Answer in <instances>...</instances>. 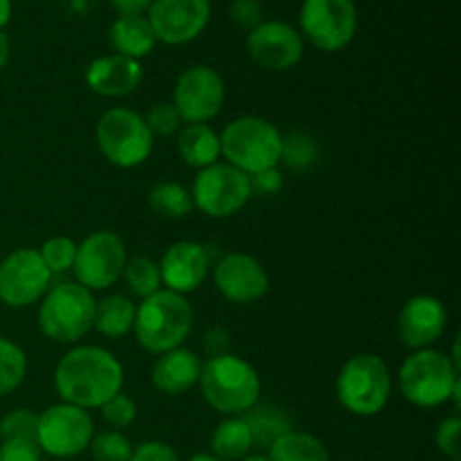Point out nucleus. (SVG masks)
I'll return each mask as SVG.
<instances>
[{
  "label": "nucleus",
  "instance_id": "obj_43",
  "mask_svg": "<svg viewBox=\"0 0 461 461\" xmlns=\"http://www.w3.org/2000/svg\"><path fill=\"white\" fill-rule=\"evenodd\" d=\"M153 0H111L117 16H144Z\"/></svg>",
  "mask_w": 461,
  "mask_h": 461
},
{
  "label": "nucleus",
  "instance_id": "obj_9",
  "mask_svg": "<svg viewBox=\"0 0 461 461\" xmlns=\"http://www.w3.org/2000/svg\"><path fill=\"white\" fill-rule=\"evenodd\" d=\"M302 39L322 52H340L358 32L354 0H304L300 9Z\"/></svg>",
  "mask_w": 461,
  "mask_h": 461
},
{
  "label": "nucleus",
  "instance_id": "obj_20",
  "mask_svg": "<svg viewBox=\"0 0 461 461\" xmlns=\"http://www.w3.org/2000/svg\"><path fill=\"white\" fill-rule=\"evenodd\" d=\"M86 81L90 90L102 97H124L142 84V66L135 59L108 54L90 63L86 70Z\"/></svg>",
  "mask_w": 461,
  "mask_h": 461
},
{
  "label": "nucleus",
  "instance_id": "obj_32",
  "mask_svg": "<svg viewBox=\"0 0 461 461\" xmlns=\"http://www.w3.org/2000/svg\"><path fill=\"white\" fill-rule=\"evenodd\" d=\"M39 435V414L27 408L12 410L0 421V441H34Z\"/></svg>",
  "mask_w": 461,
  "mask_h": 461
},
{
  "label": "nucleus",
  "instance_id": "obj_13",
  "mask_svg": "<svg viewBox=\"0 0 461 461\" xmlns=\"http://www.w3.org/2000/svg\"><path fill=\"white\" fill-rule=\"evenodd\" d=\"M52 273L34 248H18L0 261V302L12 309H25L43 300Z\"/></svg>",
  "mask_w": 461,
  "mask_h": 461
},
{
  "label": "nucleus",
  "instance_id": "obj_8",
  "mask_svg": "<svg viewBox=\"0 0 461 461\" xmlns=\"http://www.w3.org/2000/svg\"><path fill=\"white\" fill-rule=\"evenodd\" d=\"M97 147L111 165L133 169L153 151V135L147 122L131 108H111L104 113L95 129Z\"/></svg>",
  "mask_w": 461,
  "mask_h": 461
},
{
  "label": "nucleus",
  "instance_id": "obj_14",
  "mask_svg": "<svg viewBox=\"0 0 461 461\" xmlns=\"http://www.w3.org/2000/svg\"><path fill=\"white\" fill-rule=\"evenodd\" d=\"M223 102V77L214 68L192 66L176 81L174 106L185 124H205L219 115Z\"/></svg>",
  "mask_w": 461,
  "mask_h": 461
},
{
  "label": "nucleus",
  "instance_id": "obj_41",
  "mask_svg": "<svg viewBox=\"0 0 461 461\" xmlns=\"http://www.w3.org/2000/svg\"><path fill=\"white\" fill-rule=\"evenodd\" d=\"M230 347V333L223 327L207 329L203 336V349H205L207 358H216V356L228 354Z\"/></svg>",
  "mask_w": 461,
  "mask_h": 461
},
{
  "label": "nucleus",
  "instance_id": "obj_21",
  "mask_svg": "<svg viewBox=\"0 0 461 461\" xmlns=\"http://www.w3.org/2000/svg\"><path fill=\"white\" fill-rule=\"evenodd\" d=\"M201 356L196 351L178 347V349L158 356L151 369V383L162 394L180 396L196 385L198 378H201Z\"/></svg>",
  "mask_w": 461,
  "mask_h": 461
},
{
  "label": "nucleus",
  "instance_id": "obj_2",
  "mask_svg": "<svg viewBox=\"0 0 461 461\" xmlns=\"http://www.w3.org/2000/svg\"><path fill=\"white\" fill-rule=\"evenodd\" d=\"M192 322L194 311L185 295L160 288L135 309L133 331L144 351L160 356L183 347L192 333Z\"/></svg>",
  "mask_w": 461,
  "mask_h": 461
},
{
  "label": "nucleus",
  "instance_id": "obj_11",
  "mask_svg": "<svg viewBox=\"0 0 461 461\" xmlns=\"http://www.w3.org/2000/svg\"><path fill=\"white\" fill-rule=\"evenodd\" d=\"M95 426L88 410H81L70 403H57L39 414V444L41 453L50 457L70 459L88 450L93 441Z\"/></svg>",
  "mask_w": 461,
  "mask_h": 461
},
{
  "label": "nucleus",
  "instance_id": "obj_28",
  "mask_svg": "<svg viewBox=\"0 0 461 461\" xmlns=\"http://www.w3.org/2000/svg\"><path fill=\"white\" fill-rule=\"evenodd\" d=\"M149 207L162 219H183L194 210L192 192L180 183H158L149 189Z\"/></svg>",
  "mask_w": 461,
  "mask_h": 461
},
{
  "label": "nucleus",
  "instance_id": "obj_44",
  "mask_svg": "<svg viewBox=\"0 0 461 461\" xmlns=\"http://www.w3.org/2000/svg\"><path fill=\"white\" fill-rule=\"evenodd\" d=\"M9 57H12V43H9V36L0 30V68L7 66Z\"/></svg>",
  "mask_w": 461,
  "mask_h": 461
},
{
  "label": "nucleus",
  "instance_id": "obj_22",
  "mask_svg": "<svg viewBox=\"0 0 461 461\" xmlns=\"http://www.w3.org/2000/svg\"><path fill=\"white\" fill-rule=\"evenodd\" d=\"M115 54L140 61L156 48V34L149 25L147 16H117L108 32Z\"/></svg>",
  "mask_w": 461,
  "mask_h": 461
},
{
  "label": "nucleus",
  "instance_id": "obj_1",
  "mask_svg": "<svg viewBox=\"0 0 461 461\" xmlns=\"http://www.w3.org/2000/svg\"><path fill=\"white\" fill-rule=\"evenodd\" d=\"M124 385V367L102 347H75L61 356L54 369V390L63 403L81 410L102 408L108 399L120 394Z\"/></svg>",
  "mask_w": 461,
  "mask_h": 461
},
{
  "label": "nucleus",
  "instance_id": "obj_7",
  "mask_svg": "<svg viewBox=\"0 0 461 461\" xmlns=\"http://www.w3.org/2000/svg\"><path fill=\"white\" fill-rule=\"evenodd\" d=\"M392 376L385 360L374 354H358L342 365L336 378V396L356 417H374L387 405Z\"/></svg>",
  "mask_w": 461,
  "mask_h": 461
},
{
  "label": "nucleus",
  "instance_id": "obj_26",
  "mask_svg": "<svg viewBox=\"0 0 461 461\" xmlns=\"http://www.w3.org/2000/svg\"><path fill=\"white\" fill-rule=\"evenodd\" d=\"M135 309L138 306L124 295H108L102 302H97L95 309L93 329H97L106 338H120L133 329Z\"/></svg>",
  "mask_w": 461,
  "mask_h": 461
},
{
  "label": "nucleus",
  "instance_id": "obj_6",
  "mask_svg": "<svg viewBox=\"0 0 461 461\" xmlns=\"http://www.w3.org/2000/svg\"><path fill=\"white\" fill-rule=\"evenodd\" d=\"M97 300L93 291L77 282H63L50 288L41 300L39 327L54 342H77L93 329Z\"/></svg>",
  "mask_w": 461,
  "mask_h": 461
},
{
  "label": "nucleus",
  "instance_id": "obj_3",
  "mask_svg": "<svg viewBox=\"0 0 461 461\" xmlns=\"http://www.w3.org/2000/svg\"><path fill=\"white\" fill-rule=\"evenodd\" d=\"M198 385L210 408L225 417H241L259 403V374L250 363L234 354L207 358V363H203Z\"/></svg>",
  "mask_w": 461,
  "mask_h": 461
},
{
  "label": "nucleus",
  "instance_id": "obj_10",
  "mask_svg": "<svg viewBox=\"0 0 461 461\" xmlns=\"http://www.w3.org/2000/svg\"><path fill=\"white\" fill-rule=\"evenodd\" d=\"M252 196L250 176L228 162H214L198 171L192 187L194 207L212 219H228L246 207Z\"/></svg>",
  "mask_w": 461,
  "mask_h": 461
},
{
  "label": "nucleus",
  "instance_id": "obj_39",
  "mask_svg": "<svg viewBox=\"0 0 461 461\" xmlns=\"http://www.w3.org/2000/svg\"><path fill=\"white\" fill-rule=\"evenodd\" d=\"M0 461H41L34 441H0Z\"/></svg>",
  "mask_w": 461,
  "mask_h": 461
},
{
  "label": "nucleus",
  "instance_id": "obj_18",
  "mask_svg": "<svg viewBox=\"0 0 461 461\" xmlns=\"http://www.w3.org/2000/svg\"><path fill=\"white\" fill-rule=\"evenodd\" d=\"M448 311L432 295H414L405 302L399 315L401 342L410 349H430L446 331Z\"/></svg>",
  "mask_w": 461,
  "mask_h": 461
},
{
  "label": "nucleus",
  "instance_id": "obj_17",
  "mask_svg": "<svg viewBox=\"0 0 461 461\" xmlns=\"http://www.w3.org/2000/svg\"><path fill=\"white\" fill-rule=\"evenodd\" d=\"M214 284L221 295L232 304H255L270 288L264 266L246 252H228L216 264Z\"/></svg>",
  "mask_w": 461,
  "mask_h": 461
},
{
  "label": "nucleus",
  "instance_id": "obj_15",
  "mask_svg": "<svg viewBox=\"0 0 461 461\" xmlns=\"http://www.w3.org/2000/svg\"><path fill=\"white\" fill-rule=\"evenodd\" d=\"M210 16V0H153L147 12L156 41L167 45H185L198 39Z\"/></svg>",
  "mask_w": 461,
  "mask_h": 461
},
{
  "label": "nucleus",
  "instance_id": "obj_29",
  "mask_svg": "<svg viewBox=\"0 0 461 461\" xmlns=\"http://www.w3.org/2000/svg\"><path fill=\"white\" fill-rule=\"evenodd\" d=\"M122 275H124L131 293L142 297V300L160 291L162 286L160 266H158L153 259H149V257H133L131 261H126L124 273Z\"/></svg>",
  "mask_w": 461,
  "mask_h": 461
},
{
  "label": "nucleus",
  "instance_id": "obj_23",
  "mask_svg": "<svg viewBox=\"0 0 461 461\" xmlns=\"http://www.w3.org/2000/svg\"><path fill=\"white\" fill-rule=\"evenodd\" d=\"M178 153L185 165L194 169H205L214 165L221 156L219 135L207 124H187L178 135Z\"/></svg>",
  "mask_w": 461,
  "mask_h": 461
},
{
  "label": "nucleus",
  "instance_id": "obj_36",
  "mask_svg": "<svg viewBox=\"0 0 461 461\" xmlns=\"http://www.w3.org/2000/svg\"><path fill=\"white\" fill-rule=\"evenodd\" d=\"M144 122H147V126H149V131H151L153 138H156V135H160V138L174 135L176 131L180 129V124H183L178 111H176L174 104H169V102L153 104V106L149 108Z\"/></svg>",
  "mask_w": 461,
  "mask_h": 461
},
{
  "label": "nucleus",
  "instance_id": "obj_25",
  "mask_svg": "<svg viewBox=\"0 0 461 461\" xmlns=\"http://www.w3.org/2000/svg\"><path fill=\"white\" fill-rule=\"evenodd\" d=\"M252 450V435L241 417H228L212 435V455L219 461H239Z\"/></svg>",
  "mask_w": 461,
  "mask_h": 461
},
{
  "label": "nucleus",
  "instance_id": "obj_5",
  "mask_svg": "<svg viewBox=\"0 0 461 461\" xmlns=\"http://www.w3.org/2000/svg\"><path fill=\"white\" fill-rule=\"evenodd\" d=\"M221 156L248 176L275 169L282 162V133L257 115L237 117L219 135Z\"/></svg>",
  "mask_w": 461,
  "mask_h": 461
},
{
  "label": "nucleus",
  "instance_id": "obj_12",
  "mask_svg": "<svg viewBox=\"0 0 461 461\" xmlns=\"http://www.w3.org/2000/svg\"><path fill=\"white\" fill-rule=\"evenodd\" d=\"M126 261H129L126 246L120 234L111 230H99V232L88 234L77 246L72 273H75L77 284L88 291H104L122 277Z\"/></svg>",
  "mask_w": 461,
  "mask_h": 461
},
{
  "label": "nucleus",
  "instance_id": "obj_46",
  "mask_svg": "<svg viewBox=\"0 0 461 461\" xmlns=\"http://www.w3.org/2000/svg\"><path fill=\"white\" fill-rule=\"evenodd\" d=\"M187 461H219V459L210 453H196V455H192Z\"/></svg>",
  "mask_w": 461,
  "mask_h": 461
},
{
  "label": "nucleus",
  "instance_id": "obj_4",
  "mask_svg": "<svg viewBox=\"0 0 461 461\" xmlns=\"http://www.w3.org/2000/svg\"><path fill=\"white\" fill-rule=\"evenodd\" d=\"M399 387L405 401L417 408H439L453 401L459 408L461 381L448 354L437 349H419L405 358L399 369Z\"/></svg>",
  "mask_w": 461,
  "mask_h": 461
},
{
  "label": "nucleus",
  "instance_id": "obj_35",
  "mask_svg": "<svg viewBox=\"0 0 461 461\" xmlns=\"http://www.w3.org/2000/svg\"><path fill=\"white\" fill-rule=\"evenodd\" d=\"M99 410H102L104 423L108 428H113V430H124L138 417V405H135V401L131 396L122 394V392L113 396V399H108Z\"/></svg>",
  "mask_w": 461,
  "mask_h": 461
},
{
  "label": "nucleus",
  "instance_id": "obj_37",
  "mask_svg": "<svg viewBox=\"0 0 461 461\" xmlns=\"http://www.w3.org/2000/svg\"><path fill=\"white\" fill-rule=\"evenodd\" d=\"M459 437H461V419L459 417H448L439 423L435 435V444L439 448L441 455L450 457L453 461H459L461 448H459Z\"/></svg>",
  "mask_w": 461,
  "mask_h": 461
},
{
  "label": "nucleus",
  "instance_id": "obj_27",
  "mask_svg": "<svg viewBox=\"0 0 461 461\" xmlns=\"http://www.w3.org/2000/svg\"><path fill=\"white\" fill-rule=\"evenodd\" d=\"M241 419L248 423V428H250L252 446H261V448H270L275 439H279L284 432L293 430L291 419L286 417V412L270 403H257L255 408L248 410Z\"/></svg>",
  "mask_w": 461,
  "mask_h": 461
},
{
  "label": "nucleus",
  "instance_id": "obj_33",
  "mask_svg": "<svg viewBox=\"0 0 461 461\" xmlns=\"http://www.w3.org/2000/svg\"><path fill=\"white\" fill-rule=\"evenodd\" d=\"M88 448L95 461H129L133 455V446L120 430H104L93 435Z\"/></svg>",
  "mask_w": 461,
  "mask_h": 461
},
{
  "label": "nucleus",
  "instance_id": "obj_40",
  "mask_svg": "<svg viewBox=\"0 0 461 461\" xmlns=\"http://www.w3.org/2000/svg\"><path fill=\"white\" fill-rule=\"evenodd\" d=\"M129 461H180L178 453L165 441H144L133 448Z\"/></svg>",
  "mask_w": 461,
  "mask_h": 461
},
{
  "label": "nucleus",
  "instance_id": "obj_30",
  "mask_svg": "<svg viewBox=\"0 0 461 461\" xmlns=\"http://www.w3.org/2000/svg\"><path fill=\"white\" fill-rule=\"evenodd\" d=\"M27 372L25 351L16 342L0 338V399L12 394Z\"/></svg>",
  "mask_w": 461,
  "mask_h": 461
},
{
  "label": "nucleus",
  "instance_id": "obj_16",
  "mask_svg": "<svg viewBox=\"0 0 461 461\" xmlns=\"http://www.w3.org/2000/svg\"><path fill=\"white\" fill-rule=\"evenodd\" d=\"M248 54L266 70H291L304 57V39L300 30L284 21H261L248 32Z\"/></svg>",
  "mask_w": 461,
  "mask_h": 461
},
{
  "label": "nucleus",
  "instance_id": "obj_24",
  "mask_svg": "<svg viewBox=\"0 0 461 461\" xmlns=\"http://www.w3.org/2000/svg\"><path fill=\"white\" fill-rule=\"evenodd\" d=\"M268 461H331L329 450L318 437L309 432L288 430L273 441L266 455Z\"/></svg>",
  "mask_w": 461,
  "mask_h": 461
},
{
  "label": "nucleus",
  "instance_id": "obj_47",
  "mask_svg": "<svg viewBox=\"0 0 461 461\" xmlns=\"http://www.w3.org/2000/svg\"><path fill=\"white\" fill-rule=\"evenodd\" d=\"M239 461H268L264 457V455H250V457H243V459H239Z\"/></svg>",
  "mask_w": 461,
  "mask_h": 461
},
{
  "label": "nucleus",
  "instance_id": "obj_19",
  "mask_svg": "<svg viewBox=\"0 0 461 461\" xmlns=\"http://www.w3.org/2000/svg\"><path fill=\"white\" fill-rule=\"evenodd\" d=\"M158 266H160V277L167 291L185 295V293L196 291L205 282L210 273V252L203 243L178 241L167 248Z\"/></svg>",
  "mask_w": 461,
  "mask_h": 461
},
{
  "label": "nucleus",
  "instance_id": "obj_34",
  "mask_svg": "<svg viewBox=\"0 0 461 461\" xmlns=\"http://www.w3.org/2000/svg\"><path fill=\"white\" fill-rule=\"evenodd\" d=\"M39 255L52 275L68 273L75 266L77 243L68 237H52L41 246Z\"/></svg>",
  "mask_w": 461,
  "mask_h": 461
},
{
  "label": "nucleus",
  "instance_id": "obj_42",
  "mask_svg": "<svg viewBox=\"0 0 461 461\" xmlns=\"http://www.w3.org/2000/svg\"><path fill=\"white\" fill-rule=\"evenodd\" d=\"M250 185H252V194L261 192V194H275L279 187H282V174L275 169H266L261 174L250 176Z\"/></svg>",
  "mask_w": 461,
  "mask_h": 461
},
{
  "label": "nucleus",
  "instance_id": "obj_31",
  "mask_svg": "<svg viewBox=\"0 0 461 461\" xmlns=\"http://www.w3.org/2000/svg\"><path fill=\"white\" fill-rule=\"evenodd\" d=\"M318 158V144L306 131H293L282 138V162L291 169H306Z\"/></svg>",
  "mask_w": 461,
  "mask_h": 461
},
{
  "label": "nucleus",
  "instance_id": "obj_38",
  "mask_svg": "<svg viewBox=\"0 0 461 461\" xmlns=\"http://www.w3.org/2000/svg\"><path fill=\"white\" fill-rule=\"evenodd\" d=\"M230 18L243 30H252L264 21V9H261L259 0H232Z\"/></svg>",
  "mask_w": 461,
  "mask_h": 461
},
{
  "label": "nucleus",
  "instance_id": "obj_45",
  "mask_svg": "<svg viewBox=\"0 0 461 461\" xmlns=\"http://www.w3.org/2000/svg\"><path fill=\"white\" fill-rule=\"evenodd\" d=\"M9 18H12V0H0V30H5Z\"/></svg>",
  "mask_w": 461,
  "mask_h": 461
}]
</instances>
